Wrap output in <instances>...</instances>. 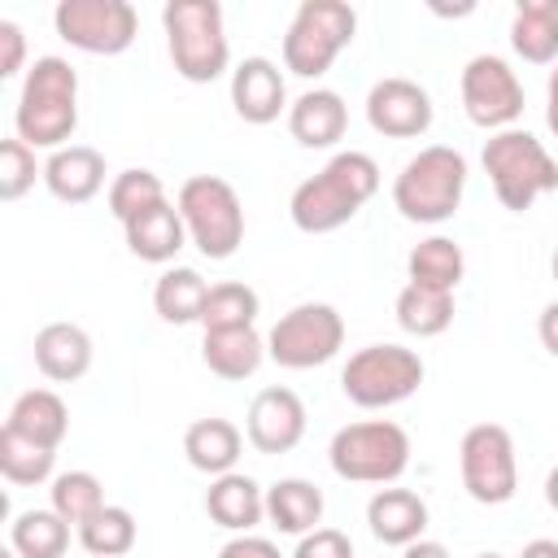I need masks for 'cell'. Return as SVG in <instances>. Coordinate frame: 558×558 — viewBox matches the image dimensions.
I'll return each instance as SVG.
<instances>
[{
	"label": "cell",
	"mask_w": 558,
	"mask_h": 558,
	"mask_svg": "<svg viewBox=\"0 0 558 558\" xmlns=\"http://www.w3.org/2000/svg\"><path fill=\"white\" fill-rule=\"evenodd\" d=\"M379 192V166L371 153H336L318 174H310L305 183H296L288 214L296 222V231L305 235H327L336 227H344L349 218H357V209Z\"/></svg>",
	"instance_id": "6da1fadb"
},
{
	"label": "cell",
	"mask_w": 558,
	"mask_h": 558,
	"mask_svg": "<svg viewBox=\"0 0 558 558\" xmlns=\"http://www.w3.org/2000/svg\"><path fill=\"white\" fill-rule=\"evenodd\" d=\"M78 126V74L65 57H39L26 78L13 109V135L31 148H65V140Z\"/></svg>",
	"instance_id": "7a4b0ae2"
},
{
	"label": "cell",
	"mask_w": 558,
	"mask_h": 558,
	"mask_svg": "<svg viewBox=\"0 0 558 558\" xmlns=\"http://www.w3.org/2000/svg\"><path fill=\"white\" fill-rule=\"evenodd\" d=\"M166 48L174 61V74L187 83H214L231 65L227 22L218 0H170L161 9Z\"/></svg>",
	"instance_id": "3957f363"
},
{
	"label": "cell",
	"mask_w": 558,
	"mask_h": 558,
	"mask_svg": "<svg viewBox=\"0 0 558 558\" xmlns=\"http://www.w3.org/2000/svg\"><path fill=\"white\" fill-rule=\"evenodd\" d=\"M462 192H466V157L449 144H427L401 166L392 183V205L405 222L436 227L458 214Z\"/></svg>",
	"instance_id": "277c9868"
},
{
	"label": "cell",
	"mask_w": 558,
	"mask_h": 558,
	"mask_svg": "<svg viewBox=\"0 0 558 558\" xmlns=\"http://www.w3.org/2000/svg\"><path fill=\"white\" fill-rule=\"evenodd\" d=\"M484 170L497 192V201L510 214H527L541 196L558 192V161L532 131H497L484 144Z\"/></svg>",
	"instance_id": "5b68a950"
},
{
	"label": "cell",
	"mask_w": 558,
	"mask_h": 558,
	"mask_svg": "<svg viewBox=\"0 0 558 558\" xmlns=\"http://www.w3.org/2000/svg\"><path fill=\"white\" fill-rule=\"evenodd\" d=\"M327 462L349 484H392L410 466V432L392 418H362L331 436Z\"/></svg>",
	"instance_id": "8992f818"
},
{
	"label": "cell",
	"mask_w": 558,
	"mask_h": 558,
	"mask_svg": "<svg viewBox=\"0 0 558 558\" xmlns=\"http://www.w3.org/2000/svg\"><path fill=\"white\" fill-rule=\"evenodd\" d=\"M174 205L183 214L187 244H196L209 262H227L244 244V205L227 179L192 174V179H183Z\"/></svg>",
	"instance_id": "52a82bcc"
},
{
	"label": "cell",
	"mask_w": 558,
	"mask_h": 558,
	"mask_svg": "<svg viewBox=\"0 0 558 558\" xmlns=\"http://www.w3.org/2000/svg\"><path fill=\"white\" fill-rule=\"evenodd\" d=\"M357 13L344 0H301L288 35H283V70L296 78H318L331 70V61L353 44Z\"/></svg>",
	"instance_id": "ba28073f"
},
{
	"label": "cell",
	"mask_w": 558,
	"mask_h": 558,
	"mask_svg": "<svg viewBox=\"0 0 558 558\" xmlns=\"http://www.w3.org/2000/svg\"><path fill=\"white\" fill-rule=\"evenodd\" d=\"M418 384H423V357L405 344H366L340 371L344 397L362 410L401 405L405 397L418 392Z\"/></svg>",
	"instance_id": "9c48e42d"
},
{
	"label": "cell",
	"mask_w": 558,
	"mask_h": 558,
	"mask_svg": "<svg viewBox=\"0 0 558 558\" xmlns=\"http://www.w3.org/2000/svg\"><path fill=\"white\" fill-rule=\"evenodd\" d=\"M344 344V318L327 301H301L292 305L266 336V357L283 371H314L331 362Z\"/></svg>",
	"instance_id": "30bf717a"
},
{
	"label": "cell",
	"mask_w": 558,
	"mask_h": 558,
	"mask_svg": "<svg viewBox=\"0 0 558 558\" xmlns=\"http://www.w3.org/2000/svg\"><path fill=\"white\" fill-rule=\"evenodd\" d=\"M458 471L462 488L480 506H506L519 488V458H514V436L501 423H475L462 432L458 445Z\"/></svg>",
	"instance_id": "8fae6325"
},
{
	"label": "cell",
	"mask_w": 558,
	"mask_h": 558,
	"mask_svg": "<svg viewBox=\"0 0 558 558\" xmlns=\"http://www.w3.org/2000/svg\"><path fill=\"white\" fill-rule=\"evenodd\" d=\"M57 35L92 57H118L135 44L140 13L126 0H61L52 9Z\"/></svg>",
	"instance_id": "7c38bea8"
},
{
	"label": "cell",
	"mask_w": 558,
	"mask_h": 558,
	"mask_svg": "<svg viewBox=\"0 0 558 558\" xmlns=\"http://www.w3.org/2000/svg\"><path fill=\"white\" fill-rule=\"evenodd\" d=\"M458 92H462V109L475 126L484 131H510L519 118H523V83L519 74L493 57V52H480L462 65V78H458Z\"/></svg>",
	"instance_id": "4fadbf2b"
},
{
	"label": "cell",
	"mask_w": 558,
	"mask_h": 558,
	"mask_svg": "<svg viewBox=\"0 0 558 558\" xmlns=\"http://www.w3.org/2000/svg\"><path fill=\"white\" fill-rule=\"evenodd\" d=\"M244 436L257 453H288L305 436V401L292 388H262L248 401L244 414Z\"/></svg>",
	"instance_id": "5bb4252c"
},
{
	"label": "cell",
	"mask_w": 558,
	"mask_h": 558,
	"mask_svg": "<svg viewBox=\"0 0 558 558\" xmlns=\"http://www.w3.org/2000/svg\"><path fill=\"white\" fill-rule=\"evenodd\" d=\"M366 122L388 140H414L432 126V96L414 78H379L366 92Z\"/></svg>",
	"instance_id": "9a60e30c"
},
{
	"label": "cell",
	"mask_w": 558,
	"mask_h": 558,
	"mask_svg": "<svg viewBox=\"0 0 558 558\" xmlns=\"http://www.w3.org/2000/svg\"><path fill=\"white\" fill-rule=\"evenodd\" d=\"M231 105L244 122L270 126L279 113H288V83L270 57H244L231 70Z\"/></svg>",
	"instance_id": "2e32d148"
},
{
	"label": "cell",
	"mask_w": 558,
	"mask_h": 558,
	"mask_svg": "<svg viewBox=\"0 0 558 558\" xmlns=\"http://www.w3.org/2000/svg\"><path fill=\"white\" fill-rule=\"evenodd\" d=\"M344 126L349 109L331 87H310L288 105V131L301 148H331L336 140H344Z\"/></svg>",
	"instance_id": "e0dca14e"
},
{
	"label": "cell",
	"mask_w": 558,
	"mask_h": 558,
	"mask_svg": "<svg viewBox=\"0 0 558 558\" xmlns=\"http://www.w3.org/2000/svg\"><path fill=\"white\" fill-rule=\"evenodd\" d=\"M35 366L52 384H74L92 371V336L78 323H48L35 331Z\"/></svg>",
	"instance_id": "ac0fdd59"
},
{
	"label": "cell",
	"mask_w": 558,
	"mask_h": 558,
	"mask_svg": "<svg viewBox=\"0 0 558 558\" xmlns=\"http://www.w3.org/2000/svg\"><path fill=\"white\" fill-rule=\"evenodd\" d=\"M44 183L65 205H87L105 187V157L87 144H65L44 161Z\"/></svg>",
	"instance_id": "d6986e66"
},
{
	"label": "cell",
	"mask_w": 558,
	"mask_h": 558,
	"mask_svg": "<svg viewBox=\"0 0 558 558\" xmlns=\"http://www.w3.org/2000/svg\"><path fill=\"white\" fill-rule=\"evenodd\" d=\"M122 235H126V248H131L140 262H153V266L174 262L179 248L187 244L183 214H179V205H170V201H161V205L135 214L131 222H122Z\"/></svg>",
	"instance_id": "ffe728a7"
},
{
	"label": "cell",
	"mask_w": 558,
	"mask_h": 558,
	"mask_svg": "<svg viewBox=\"0 0 558 558\" xmlns=\"http://www.w3.org/2000/svg\"><path fill=\"white\" fill-rule=\"evenodd\" d=\"M205 514L227 532H253L266 519V488L244 471H227L209 484Z\"/></svg>",
	"instance_id": "44dd1931"
},
{
	"label": "cell",
	"mask_w": 558,
	"mask_h": 558,
	"mask_svg": "<svg viewBox=\"0 0 558 558\" xmlns=\"http://www.w3.org/2000/svg\"><path fill=\"white\" fill-rule=\"evenodd\" d=\"M366 523H371L375 541L405 549V545L423 541V532H427V501L410 488H379L366 501Z\"/></svg>",
	"instance_id": "7402d4cb"
},
{
	"label": "cell",
	"mask_w": 558,
	"mask_h": 558,
	"mask_svg": "<svg viewBox=\"0 0 558 558\" xmlns=\"http://www.w3.org/2000/svg\"><path fill=\"white\" fill-rule=\"evenodd\" d=\"M240 449H244V432L231 423V418H196L187 432H183V453H187V462L196 466V471H205V475H227V471H235V462H240Z\"/></svg>",
	"instance_id": "603a6c76"
},
{
	"label": "cell",
	"mask_w": 558,
	"mask_h": 558,
	"mask_svg": "<svg viewBox=\"0 0 558 558\" xmlns=\"http://www.w3.org/2000/svg\"><path fill=\"white\" fill-rule=\"evenodd\" d=\"M4 427L17 432V436H26V440H39V445L57 449L65 440V432H70V410H65V401L52 388H26L13 401Z\"/></svg>",
	"instance_id": "cb8c5ba5"
},
{
	"label": "cell",
	"mask_w": 558,
	"mask_h": 558,
	"mask_svg": "<svg viewBox=\"0 0 558 558\" xmlns=\"http://www.w3.org/2000/svg\"><path fill=\"white\" fill-rule=\"evenodd\" d=\"M201 357L218 379H248L266 362V340L257 327H231V331H205Z\"/></svg>",
	"instance_id": "d4e9b609"
},
{
	"label": "cell",
	"mask_w": 558,
	"mask_h": 558,
	"mask_svg": "<svg viewBox=\"0 0 558 558\" xmlns=\"http://www.w3.org/2000/svg\"><path fill=\"white\" fill-rule=\"evenodd\" d=\"M266 519L288 532V536H305L323 523V493L318 484L301 480V475H288V480H275L266 488Z\"/></svg>",
	"instance_id": "484cf974"
},
{
	"label": "cell",
	"mask_w": 558,
	"mask_h": 558,
	"mask_svg": "<svg viewBox=\"0 0 558 558\" xmlns=\"http://www.w3.org/2000/svg\"><path fill=\"white\" fill-rule=\"evenodd\" d=\"M510 44L523 61H558V0H519L510 17Z\"/></svg>",
	"instance_id": "4316f807"
},
{
	"label": "cell",
	"mask_w": 558,
	"mask_h": 558,
	"mask_svg": "<svg viewBox=\"0 0 558 558\" xmlns=\"http://www.w3.org/2000/svg\"><path fill=\"white\" fill-rule=\"evenodd\" d=\"M205 301H209V283L192 266H170L153 283V310H157L161 323H174V327L201 323Z\"/></svg>",
	"instance_id": "83f0119b"
},
{
	"label": "cell",
	"mask_w": 558,
	"mask_h": 558,
	"mask_svg": "<svg viewBox=\"0 0 558 558\" xmlns=\"http://www.w3.org/2000/svg\"><path fill=\"white\" fill-rule=\"evenodd\" d=\"M405 275L410 283H423V288H440V292H453L466 275V257H462V244L449 240V235H427L410 248L405 257Z\"/></svg>",
	"instance_id": "f1b7e54d"
},
{
	"label": "cell",
	"mask_w": 558,
	"mask_h": 558,
	"mask_svg": "<svg viewBox=\"0 0 558 558\" xmlns=\"http://www.w3.org/2000/svg\"><path fill=\"white\" fill-rule=\"evenodd\" d=\"M397 323L427 340V336H440L449 331L453 323V292H440V288H423V283H405L397 292Z\"/></svg>",
	"instance_id": "f546056e"
},
{
	"label": "cell",
	"mask_w": 558,
	"mask_h": 558,
	"mask_svg": "<svg viewBox=\"0 0 558 558\" xmlns=\"http://www.w3.org/2000/svg\"><path fill=\"white\" fill-rule=\"evenodd\" d=\"M9 545L22 558H61L70 545V523L48 506V510H22L9 523Z\"/></svg>",
	"instance_id": "4dcf8cb0"
},
{
	"label": "cell",
	"mask_w": 558,
	"mask_h": 558,
	"mask_svg": "<svg viewBox=\"0 0 558 558\" xmlns=\"http://www.w3.org/2000/svg\"><path fill=\"white\" fill-rule=\"evenodd\" d=\"M135 536H140V527H135V514L126 506H105L78 527V545L92 558H122L135 549Z\"/></svg>",
	"instance_id": "1f68e13d"
},
{
	"label": "cell",
	"mask_w": 558,
	"mask_h": 558,
	"mask_svg": "<svg viewBox=\"0 0 558 558\" xmlns=\"http://www.w3.org/2000/svg\"><path fill=\"white\" fill-rule=\"evenodd\" d=\"M262 314V296L240 283V279H227V283H214L209 288V301H205V314H201V327L205 331H231V327H253Z\"/></svg>",
	"instance_id": "d6a6232c"
},
{
	"label": "cell",
	"mask_w": 558,
	"mask_h": 558,
	"mask_svg": "<svg viewBox=\"0 0 558 558\" xmlns=\"http://www.w3.org/2000/svg\"><path fill=\"white\" fill-rule=\"evenodd\" d=\"M48 501H52V510H57L65 523H74V527H83L96 510L109 506V501H105V484H100L92 471H61V475H52Z\"/></svg>",
	"instance_id": "836d02e7"
},
{
	"label": "cell",
	"mask_w": 558,
	"mask_h": 558,
	"mask_svg": "<svg viewBox=\"0 0 558 558\" xmlns=\"http://www.w3.org/2000/svg\"><path fill=\"white\" fill-rule=\"evenodd\" d=\"M52 462H57V449L26 440L9 427L0 432V475L9 484H44V480H52Z\"/></svg>",
	"instance_id": "e575fe53"
},
{
	"label": "cell",
	"mask_w": 558,
	"mask_h": 558,
	"mask_svg": "<svg viewBox=\"0 0 558 558\" xmlns=\"http://www.w3.org/2000/svg\"><path fill=\"white\" fill-rule=\"evenodd\" d=\"M166 201V183L153 174V170H122L113 183H109V214L118 218V222H131L135 214H144V209H153V205H161Z\"/></svg>",
	"instance_id": "d590c367"
},
{
	"label": "cell",
	"mask_w": 558,
	"mask_h": 558,
	"mask_svg": "<svg viewBox=\"0 0 558 558\" xmlns=\"http://www.w3.org/2000/svg\"><path fill=\"white\" fill-rule=\"evenodd\" d=\"M35 174H44V166H35V148L17 135L0 140V201H22L35 187Z\"/></svg>",
	"instance_id": "8d00e7d4"
},
{
	"label": "cell",
	"mask_w": 558,
	"mask_h": 558,
	"mask_svg": "<svg viewBox=\"0 0 558 558\" xmlns=\"http://www.w3.org/2000/svg\"><path fill=\"white\" fill-rule=\"evenodd\" d=\"M292 558H353V541L340 527H314L296 541Z\"/></svg>",
	"instance_id": "74e56055"
},
{
	"label": "cell",
	"mask_w": 558,
	"mask_h": 558,
	"mask_svg": "<svg viewBox=\"0 0 558 558\" xmlns=\"http://www.w3.org/2000/svg\"><path fill=\"white\" fill-rule=\"evenodd\" d=\"M22 61H26V35L17 22L4 17L0 22V78H13L22 70Z\"/></svg>",
	"instance_id": "f35d334b"
},
{
	"label": "cell",
	"mask_w": 558,
	"mask_h": 558,
	"mask_svg": "<svg viewBox=\"0 0 558 558\" xmlns=\"http://www.w3.org/2000/svg\"><path fill=\"white\" fill-rule=\"evenodd\" d=\"M218 558H283V554H279L275 541L253 536V532H240V536H231V541L218 549Z\"/></svg>",
	"instance_id": "ab89813d"
},
{
	"label": "cell",
	"mask_w": 558,
	"mask_h": 558,
	"mask_svg": "<svg viewBox=\"0 0 558 558\" xmlns=\"http://www.w3.org/2000/svg\"><path fill=\"white\" fill-rule=\"evenodd\" d=\"M536 336H541L545 353L558 357V301H549V305L541 310V318H536Z\"/></svg>",
	"instance_id": "60d3db41"
},
{
	"label": "cell",
	"mask_w": 558,
	"mask_h": 558,
	"mask_svg": "<svg viewBox=\"0 0 558 558\" xmlns=\"http://www.w3.org/2000/svg\"><path fill=\"white\" fill-rule=\"evenodd\" d=\"M401 558H449V549H445L440 541H427V536H423V541L405 545V549H401Z\"/></svg>",
	"instance_id": "b9f144b4"
},
{
	"label": "cell",
	"mask_w": 558,
	"mask_h": 558,
	"mask_svg": "<svg viewBox=\"0 0 558 558\" xmlns=\"http://www.w3.org/2000/svg\"><path fill=\"white\" fill-rule=\"evenodd\" d=\"M545 122L558 135V65L549 70V87H545Z\"/></svg>",
	"instance_id": "7bdbcfd3"
},
{
	"label": "cell",
	"mask_w": 558,
	"mask_h": 558,
	"mask_svg": "<svg viewBox=\"0 0 558 558\" xmlns=\"http://www.w3.org/2000/svg\"><path fill=\"white\" fill-rule=\"evenodd\" d=\"M519 558H558V541L536 536V541H527V545H523V554H519Z\"/></svg>",
	"instance_id": "ee69618b"
},
{
	"label": "cell",
	"mask_w": 558,
	"mask_h": 558,
	"mask_svg": "<svg viewBox=\"0 0 558 558\" xmlns=\"http://www.w3.org/2000/svg\"><path fill=\"white\" fill-rule=\"evenodd\" d=\"M545 501H549V506L558 510V466H554V471L545 475Z\"/></svg>",
	"instance_id": "f6af8a7d"
},
{
	"label": "cell",
	"mask_w": 558,
	"mask_h": 558,
	"mask_svg": "<svg viewBox=\"0 0 558 558\" xmlns=\"http://www.w3.org/2000/svg\"><path fill=\"white\" fill-rule=\"evenodd\" d=\"M0 558H22V554H17L13 545H4V549H0Z\"/></svg>",
	"instance_id": "bcb514c9"
},
{
	"label": "cell",
	"mask_w": 558,
	"mask_h": 558,
	"mask_svg": "<svg viewBox=\"0 0 558 558\" xmlns=\"http://www.w3.org/2000/svg\"><path fill=\"white\" fill-rule=\"evenodd\" d=\"M549 266H554V279H558V248H554V262Z\"/></svg>",
	"instance_id": "7dc6e473"
},
{
	"label": "cell",
	"mask_w": 558,
	"mask_h": 558,
	"mask_svg": "<svg viewBox=\"0 0 558 558\" xmlns=\"http://www.w3.org/2000/svg\"><path fill=\"white\" fill-rule=\"evenodd\" d=\"M480 558H501V554H480Z\"/></svg>",
	"instance_id": "c3c4849f"
}]
</instances>
